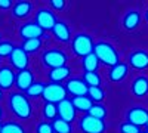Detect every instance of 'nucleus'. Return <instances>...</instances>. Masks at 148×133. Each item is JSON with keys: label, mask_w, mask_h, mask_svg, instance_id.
I'll return each instance as SVG.
<instances>
[{"label": "nucleus", "mask_w": 148, "mask_h": 133, "mask_svg": "<svg viewBox=\"0 0 148 133\" xmlns=\"http://www.w3.org/2000/svg\"><path fill=\"white\" fill-rule=\"evenodd\" d=\"M9 108L14 113L15 117L21 120H27L31 117L33 108L28 101V96L24 95L22 92H14L9 95Z\"/></svg>", "instance_id": "nucleus-1"}, {"label": "nucleus", "mask_w": 148, "mask_h": 133, "mask_svg": "<svg viewBox=\"0 0 148 133\" xmlns=\"http://www.w3.org/2000/svg\"><path fill=\"white\" fill-rule=\"evenodd\" d=\"M93 53L96 55L98 61L102 62L104 65H108L110 68L120 62L119 52L116 50V47L107 42H98L93 46Z\"/></svg>", "instance_id": "nucleus-2"}, {"label": "nucleus", "mask_w": 148, "mask_h": 133, "mask_svg": "<svg viewBox=\"0 0 148 133\" xmlns=\"http://www.w3.org/2000/svg\"><path fill=\"white\" fill-rule=\"evenodd\" d=\"M93 40L89 34H84V33H80V34H76L71 40V49H73V53L77 55V56H88L89 53L93 52Z\"/></svg>", "instance_id": "nucleus-3"}, {"label": "nucleus", "mask_w": 148, "mask_h": 133, "mask_svg": "<svg viewBox=\"0 0 148 133\" xmlns=\"http://www.w3.org/2000/svg\"><path fill=\"white\" fill-rule=\"evenodd\" d=\"M67 95H68V92H67L65 86H62L59 83H47L45 86L42 98L45 99V102H51V104L58 105L61 101L67 99Z\"/></svg>", "instance_id": "nucleus-4"}, {"label": "nucleus", "mask_w": 148, "mask_h": 133, "mask_svg": "<svg viewBox=\"0 0 148 133\" xmlns=\"http://www.w3.org/2000/svg\"><path fill=\"white\" fill-rule=\"evenodd\" d=\"M67 53L62 52L61 49H47L42 55V62L47 68H59V67H65L67 64Z\"/></svg>", "instance_id": "nucleus-5"}, {"label": "nucleus", "mask_w": 148, "mask_h": 133, "mask_svg": "<svg viewBox=\"0 0 148 133\" xmlns=\"http://www.w3.org/2000/svg\"><path fill=\"white\" fill-rule=\"evenodd\" d=\"M79 127L83 133H104L107 126L104 120L99 118H95L89 114H84L80 121H79Z\"/></svg>", "instance_id": "nucleus-6"}, {"label": "nucleus", "mask_w": 148, "mask_h": 133, "mask_svg": "<svg viewBox=\"0 0 148 133\" xmlns=\"http://www.w3.org/2000/svg\"><path fill=\"white\" fill-rule=\"evenodd\" d=\"M37 25H39L43 31H47V30H53V27L56 25V16L52 10H49L46 8L43 9H39L36 14V21H34Z\"/></svg>", "instance_id": "nucleus-7"}, {"label": "nucleus", "mask_w": 148, "mask_h": 133, "mask_svg": "<svg viewBox=\"0 0 148 133\" xmlns=\"http://www.w3.org/2000/svg\"><path fill=\"white\" fill-rule=\"evenodd\" d=\"M9 62L12 65V68H15L18 71L27 70L28 67V53L22 49V47H15L12 55L9 56Z\"/></svg>", "instance_id": "nucleus-8"}, {"label": "nucleus", "mask_w": 148, "mask_h": 133, "mask_svg": "<svg viewBox=\"0 0 148 133\" xmlns=\"http://www.w3.org/2000/svg\"><path fill=\"white\" fill-rule=\"evenodd\" d=\"M43 30L37 25L36 22H25L19 27V35L22 40H31V39H42Z\"/></svg>", "instance_id": "nucleus-9"}, {"label": "nucleus", "mask_w": 148, "mask_h": 133, "mask_svg": "<svg viewBox=\"0 0 148 133\" xmlns=\"http://www.w3.org/2000/svg\"><path fill=\"white\" fill-rule=\"evenodd\" d=\"M58 118L64 120L67 123H71L73 120H76V108H74L71 99H64L61 101L58 105Z\"/></svg>", "instance_id": "nucleus-10"}, {"label": "nucleus", "mask_w": 148, "mask_h": 133, "mask_svg": "<svg viewBox=\"0 0 148 133\" xmlns=\"http://www.w3.org/2000/svg\"><path fill=\"white\" fill-rule=\"evenodd\" d=\"M65 89L70 95L73 96H88V86H86V83L82 80V78H68L65 81Z\"/></svg>", "instance_id": "nucleus-11"}, {"label": "nucleus", "mask_w": 148, "mask_h": 133, "mask_svg": "<svg viewBox=\"0 0 148 133\" xmlns=\"http://www.w3.org/2000/svg\"><path fill=\"white\" fill-rule=\"evenodd\" d=\"M127 121L135 124V126H145L148 121V111L142 106H133L127 113Z\"/></svg>", "instance_id": "nucleus-12"}, {"label": "nucleus", "mask_w": 148, "mask_h": 133, "mask_svg": "<svg viewBox=\"0 0 148 133\" xmlns=\"http://www.w3.org/2000/svg\"><path fill=\"white\" fill-rule=\"evenodd\" d=\"M34 83V76L31 70H22L18 71V74L15 77V86L18 87L19 92H27V89Z\"/></svg>", "instance_id": "nucleus-13"}, {"label": "nucleus", "mask_w": 148, "mask_h": 133, "mask_svg": "<svg viewBox=\"0 0 148 133\" xmlns=\"http://www.w3.org/2000/svg\"><path fill=\"white\" fill-rule=\"evenodd\" d=\"M129 65L135 70H147L148 68V52L135 50L129 55Z\"/></svg>", "instance_id": "nucleus-14"}, {"label": "nucleus", "mask_w": 148, "mask_h": 133, "mask_svg": "<svg viewBox=\"0 0 148 133\" xmlns=\"http://www.w3.org/2000/svg\"><path fill=\"white\" fill-rule=\"evenodd\" d=\"M15 77H16V74L10 67H8V65L0 67V89L9 90L12 86H15Z\"/></svg>", "instance_id": "nucleus-15"}, {"label": "nucleus", "mask_w": 148, "mask_h": 133, "mask_svg": "<svg viewBox=\"0 0 148 133\" xmlns=\"http://www.w3.org/2000/svg\"><path fill=\"white\" fill-rule=\"evenodd\" d=\"M52 34H53V37L59 42H62V43H68L71 42V31H70V27L67 25L65 22L62 21H58L56 22V25L53 27L52 30Z\"/></svg>", "instance_id": "nucleus-16"}, {"label": "nucleus", "mask_w": 148, "mask_h": 133, "mask_svg": "<svg viewBox=\"0 0 148 133\" xmlns=\"http://www.w3.org/2000/svg\"><path fill=\"white\" fill-rule=\"evenodd\" d=\"M127 72H129V67H127V64L119 62L117 65H114V67H111V68H110V71H108V77H110L111 81L119 83V81H121V80H125V78H126Z\"/></svg>", "instance_id": "nucleus-17"}, {"label": "nucleus", "mask_w": 148, "mask_h": 133, "mask_svg": "<svg viewBox=\"0 0 148 133\" xmlns=\"http://www.w3.org/2000/svg\"><path fill=\"white\" fill-rule=\"evenodd\" d=\"M132 93L136 96V98H142L148 93V78L144 76L136 77L132 81Z\"/></svg>", "instance_id": "nucleus-18"}, {"label": "nucleus", "mask_w": 148, "mask_h": 133, "mask_svg": "<svg viewBox=\"0 0 148 133\" xmlns=\"http://www.w3.org/2000/svg\"><path fill=\"white\" fill-rule=\"evenodd\" d=\"M71 76V70L65 65V67H59V68H53L49 71V80L51 83H59L64 81V80H68V77Z\"/></svg>", "instance_id": "nucleus-19"}, {"label": "nucleus", "mask_w": 148, "mask_h": 133, "mask_svg": "<svg viewBox=\"0 0 148 133\" xmlns=\"http://www.w3.org/2000/svg\"><path fill=\"white\" fill-rule=\"evenodd\" d=\"M139 24H141V15L138 10H129L125 15V18H123V27L129 31L138 28Z\"/></svg>", "instance_id": "nucleus-20"}, {"label": "nucleus", "mask_w": 148, "mask_h": 133, "mask_svg": "<svg viewBox=\"0 0 148 133\" xmlns=\"http://www.w3.org/2000/svg\"><path fill=\"white\" fill-rule=\"evenodd\" d=\"M71 102L76 108V111H82V113H89V110L93 105V102L89 99V96H73Z\"/></svg>", "instance_id": "nucleus-21"}, {"label": "nucleus", "mask_w": 148, "mask_h": 133, "mask_svg": "<svg viewBox=\"0 0 148 133\" xmlns=\"http://www.w3.org/2000/svg\"><path fill=\"white\" fill-rule=\"evenodd\" d=\"M33 10V5L30 2H18L12 8V15L15 18H25Z\"/></svg>", "instance_id": "nucleus-22"}, {"label": "nucleus", "mask_w": 148, "mask_h": 133, "mask_svg": "<svg viewBox=\"0 0 148 133\" xmlns=\"http://www.w3.org/2000/svg\"><path fill=\"white\" fill-rule=\"evenodd\" d=\"M98 65H99V61H98V58L93 52L89 53L88 56H84L82 61V67H83L84 72H96Z\"/></svg>", "instance_id": "nucleus-23"}, {"label": "nucleus", "mask_w": 148, "mask_h": 133, "mask_svg": "<svg viewBox=\"0 0 148 133\" xmlns=\"http://www.w3.org/2000/svg\"><path fill=\"white\" fill-rule=\"evenodd\" d=\"M51 123H52V127H53V133H71L73 132L71 123H67L61 118H55Z\"/></svg>", "instance_id": "nucleus-24"}, {"label": "nucleus", "mask_w": 148, "mask_h": 133, "mask_svg": "<svg viewBox=\"0 0 148 133\" xmlns=\"http://www.w3.org/2000/svg\"><path fill=\"white\" fill-rule=\"evenodd\" d=\"M42 44H43L42 39H31V40H24L22 44H21V47L27 53H34V52H37V50L40 49Z\"/></svg>", "instance_id": "nucleus-25"}, {"label": "nucleus", "mask_w": 148, "mask_h": 133, "mask_svg": "<svg viewBox=\"0 0 148 133\" xmlns=\"http://www.w3.org/2000/svg\"><path fill=\"white\" fill-rule=\"evenodd\" d=\"M0 133H25V129L16 121H5L2 123Z\"/></svg>", "instance_id": "nucleus-26"}, {"label": "nucleus", "mask_w": 148, "mask_h": 133, "mask_svg": "<svg viewBox=\"0 0 148 133\" xmlns=\"http://www.w3.org/2000/svg\"><path fill=\"white\" fill-rule=\"evenodd\" d=\"M82 80L86 83L88 87H98L101 84V76L98 72H84Z\"/></svg>", "instance_id": "nucleus-27"}, {"label": "nucleus", "mask_w": 148, "mask_h": 133, "mask_svg": "<svg viewBox=\"0 0 148 133\" xmlns=\"http://www.w3.org/2000/svg\"><path fill=\"white\" fill-rule=\"evenodd\" d=\"M45 86H46V84H45V83H42V81H34V83L31 84V86L27 89L25 95H27V96H30V98H39V96H42V95H43Z\"/></svg>", "instance_id": "nucleus-28"}, {"label": "nucleus", "mask_w": 148, "mask_h": 133, "mask_svg": "<svg viewBox=\"0 0 148 133\" xmlns=\"http://www.w3.org/2000/svg\"><path fill=\"white\" fill-rule=\"evenodd\" d=\"M43 117L46 120L53 121L55 118H58V106L55 104H51V102H45V105H43Z\"/></svg>", "instance_id": "nucleus-29"}, {"label": "nucleus", "mask_w": 148, "mask_h": 133, "mask_svg": "<svg viewBox=\"0 0 148 133\" xmlns=\"http://www.w3.org/2000/svg\"><path fill=\"white\" fill-rule=\"evenodd\" d=\"M88 96H89V99L92 102L98 104V102H101L104 99L105 93H104V90H102L101 86H98V87H89L88 89Z\"/></svg>", "instance_id": "nucleus-30"}, {"label": "nucleus", "mask_w": 148, "mask_h": 133, "mask_svg": "<svg viewBox=\"0 0 148 133\" xmlns=\"http://www.w3.org/2000/svg\"><path fill=\"white\" fill-rule=\"evenodd\" d=\"M88 114L92 115V117H95V118L104 120V118L107 117V108H105L102 104H93Z\"/></svg>", "instance_id": "nucleus-31"}, {"label": "nucleus", "mask_w": 148, "mask_h": 133, "mask_svg": "<svg viewBox=\"0 0 148 133\" xmlns=\"http://www.w3.org/2000/svg\"><path fill=\"white\" fill-rule=\"evenodd\" d=\"M15 46L12 42H0V58H9L14 52Z\"/></svg>", "instance_id": "nucleus-32"}, {"label": "nucleus", "mask_w": 148, "mask_h": 133, "mask_svg": "<svg viewBox=\"0 0 148 133\" xmlns=\"http://www.w3.org/2000/svg\"><path fill=\"white\" fill-rule=\"evenodd\" d=\"M119 130H120V133H141V129L138 126H135V124H132L129 121L121 123Z\"/></svg>", "instance_id": "nucleus-33"}, {"label": "nucleus", "mask_w": 148, "mask_h": 133, "mask_svg": "<svg viewBox=\"0 0 148 133\" xmlns=\"http://www.w3.org/2000/svg\"><path fill=\"white\" fill-rule=\"evenodd\" d=\"M36 132L37 133H53L52 123L51 121H42V123H39L37 127H36Z\"/></svg>", "instance_id": "nucleus-34"}, {"label": "nucleus", "mask_w": 148, "mask_h": 133, "mask_svg": "<svg viewBox=\"0 0 148 133\" xmlns=\"http://www.w3.org/2000/svg\"><path fill=\"white\" fill-rule=\"evenodd\" d=\"M51 8L53 10H62L65 8V2L64 0H51Z\"/></svg>", "instance_id": "nucleus-35"}, {"label": "nucleus", "mask_w": 148, "mask_h": 133, "mask_svg": "<svg viewBox=\"0 0 148 133\" xmlns=\"http://www.w3.org/2000/svg\"><path fill=\"white\" fill-rule=\"evenodd\" d=\"M10 8H14V3L10 0H0V9L2 10H8Z\"/></svg>", "instance_id": "nucleus-36"}, {"label": "nucleus", "mask_w": 148, "mask_h": 133, "mask_svg": "<svg viewBox=\"0 0 148 133\" xmlns=\"http://www.w3.org/2000/svg\"><path fill=\"white\" fill-rule=\"evenodd\" d=\"M145 19H147V22H148V8H147V10H145Z\"/></svg>", "instance_id": "nucleus-37"}, {"label": "nucleus", "mask_w": 148, "mask_h": 133, "mask_svg": "<svg viewBox=\"0 0 148 133\" xmlns=\"http://www.w3.org/2000/svg\"><path fill=\"white\" fill-rule=\"evenodd\" d=\"M2 98H3V90L0 89V99H2Z\"/></svg>", "instance_id": "nucleus-38"}, {"label": "nucleus", "mask_w": 148, "mask_h": 133, "mask_svg": "<svg viewBox=\"0 0 148 133\" xmlns=\"http://www.w3.org/2000/svg\"><path fill=\"white\" fill-rule=\"evenodd\" d=\"M2 115H3V110H2V106H0V118H2Z\"/></svg>", "instance_id": "nucleus-39"}, {"label": "nucleus", "mask_w": 148, "mask_h": 133, "mask_svg": "<svg viewBox=\"0 0 148 133\" xmlns=\"http://www.w3.org/2000/svg\"><path fill=\"white\" fill-rule=\"evenodd\" d=\"M145 127H147V132H148V121H147V124H145Z\"/></svg>", "instance_id": "nucleus-40"}, {"label": "nucleus", "mask_w": 148, "mask_h": 133, "mask_svg": "<svg viewBox=\"0 0 148 133\" xmlns=\"http://www.w3.org/2000/svg\"><path fill=\"white\" fill-rule=\"evenodd\" d=\"M0 42H2V34H0Z\"/></svg>", "instance_id": "nucleus-41"}, {"label": "nucleus", "mask_w": 148, "mask_h": 133, "mask_svg": "<svg viewBox=\"0 0 148 133\" xmlns=\"http://www.w3.org/2000/svg\"><path fill=\"white\" fill-rule=\"evenodd\" d=\"M0 130H2V123H0Z\"/></svg>", "instance_id": "nucleus-42"}, {"label": "nucleus", "mask_w": 148, "mask_h": 133, "mask_svg": "<svg viewBox=\"0 0 148 133\" xmlns=\"http://www.w3.org/2000/svg\"><path fill=\"white\" fill-rule=\"evenodd\" d=\"M141 133H148V132H141Z\"/></svg>", "instance_id": "nucleus-43"}]
</instances>
